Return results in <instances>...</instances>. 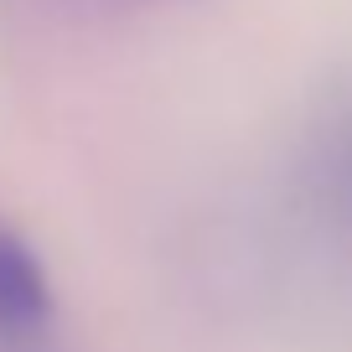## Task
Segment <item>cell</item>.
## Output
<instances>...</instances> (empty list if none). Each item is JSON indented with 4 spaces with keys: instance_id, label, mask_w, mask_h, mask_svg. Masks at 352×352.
I'll list each match as a JSON object with an SVG mask.
<instances>
[{
    "instance_id": "6da1fadb",
    "label": "cell",
    "mask_w": 352,
    "mask_h": 352,
    "mask_svg": "<svg viewBox=\"0 0 352 352\" xmlns=\"http://www.w3.org/2000/svg\"><path fill=\"white\" fill-rule=\"evenodd\" d=\"M47 321H52L47 264L11 223H0V342L26 347L47 331Z\"/></svg>"
},
{
    "instance_id": "7a4b0ae2",
    "label": "cell",
    "mask_w": 352,
    "mask_h": 352,
    "mask_svg": "<svg viewBox=\"0 0 352 352\" xmlns=\"http://www.w3.org/2000/svg\"><path fill=\"white\" fill-rule=\"evenodd\" d=\"M311 182H316L321 208L342 228H352V109L327 124V135L316 145V161H311Z\"/></svg>"
}]
</instances>
